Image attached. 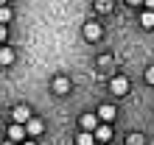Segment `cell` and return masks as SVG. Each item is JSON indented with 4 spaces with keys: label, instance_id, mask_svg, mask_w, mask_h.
I'll use <instances>...</instances> for the list:
<instances>
[{
    "label": "cell",
    "instance_id": "obj_1",
    "mask_svg": "<svg viewBox=\"0 0 154 145\" xmlns=\"http://www.w3.org/2000/svg\"><path fill=\"white\" fill-rule=\"evenodd\" d=\"M109 89H112L115 95H126V92H129V81H126L123 75H115L109 81Z\"/></svg>",
    "mask_w": 154,
    "mask_h": 145
},
{
    "label": "cell",
    "instance_id": "obj_2",
    "mask_svg": "<svg viewBox=\"0 0 154 145\" xmlns=\"http://www.w3.org/2000/svg\"><path fill=\"white\" fill-rule=\"evenodd\" d=\"M84 39H90V42L101 39V25H98V22H87L84 25Z\"/></svg>",
    "mask_w": 154,
    "mask_h": 145
},
{
    "label": "cell",
    "instance_id": "obj_3",
    "mask_svg": "<svg viewBox=\"0 0 154 145\" xmlns=\"http://www.w3.org/2000/svg\"><path fill=\"white\" fill-rule=\"evenodd\" d=\"M25 134H28V129H25L23 123H14L11 129H8V137H11L14 142H23V140H25Z\"/></svg>",
    "mask_w": 154,
    "mask_h": 145
},
{
    "label": "cell",
    "instance_id": "obj_4",
    "mask_svg": "<svg viewBox=\"0 0 154 145\" xmlns=\"http://www.w3.org/2000/svg\"><path fill=\"white\" fill-rule=\"evenodd\" d=\"M28 120H31V109H28V106H17V109H14V123H23V126H25Z\"/></svg>",
    "mask_w": 154,
    "mask_h": 145
},
{
    "label": "cell",
    "instance_id": "obj_5",
    "mask_svg": "<svg viewBox=\"0 0 154 145\" xmlns=\"http://www.w3.org/2000/svg\"><path fill=\"white\" fill-rule=\"evenodd\" d=\"M53 92H56V95H67L70 92V81L65 75H59L56 81H53Z\"/></svg>",
    "mask_w": 154,
    "mask_h": 145
},
{
    "label": "cell",
    "instance_id": "obj_6",
    "mask_svg": "<svg viewBox=\"0 0 154 145\" xmlns=\"http://www.w3.org/2000/svg\"><path fill=\"white\" fill-rule=\"evenodd\" d=\"M115 114H118V112H115V106H109V103H104L101 109H98V117H101L104 123H112V120H115Z\"/></svg>",
    "mask_w": 154,
    "mask_h": 145
},
{
    "label": "cell",
    "instance_id": "obj_7",
    "mask_svg": "<svg viewBox=\"0 0 154 145\" xmlns=\"http://www.w3.org/2000/svg\"><path fill=\"white\" fill-rule=\"evenodd\" d=\"M81 129L84 131H95L98 129V117L95 114H81Z\"/></svg>",
    "mask_w": 154,
    "mask_h": 145
},
{
    "label": "cell",
    "instance_id": "obj_8",
    "mask_svg": "<svg viewBox=\"0 0 154 145\" xmlns=\"http://www.w3.org/2000/svg\"><path fill=\"white\" fill-rule=\"evenodd\" d=\"M95 140H101V142H109V140H112L109 123H106V126H98V129H95Z\"/></svg>",
    "mask_w": 154,
    "mask_h": 145
},
{
    "label": "cell",
    "instance_id": "obj_9",
    "mask_svg": "<svg viewBox=\"0 0 154 145\" xmlns=\"http://www.w3.org/2000/svg\"><path fill=\"white\" fill-rule=\"evenodd\" d=\"M140 25H143V28H154V11H151V8H146V11H143Z\"/></svg>",
    "mask_w": 154,
    "mask_h": 145
},
{
    "label": "cell",
    "instance_id": "obj_10",
    "mask_svg": "<svg viewBox=\"0 0 154 145\" xmlns=\"http://www.w3.org/2000/svg\"><path fill=\"white\" fill-rule=\"evenodd\" d=\"M93 134H95V131H81L79 137H76V142H79V145H93V142H95Z\"/></svg>",
    "mask_w": 154,
    "mask_h": 145
},
{
    "label": "cell",
    "instance_id": "obj_11",
    "mask_svg": "<svg viewBox=\"0 0 154 145\" xmlns=\"http://www.w3.org/2000/svg\"><path fill=\"white\" fill-rule=\"evenodd\" d=\"M14 61V50L11 48H0V64H11Z\"/></svg>",
    "mask_w": 154,
    "mask_h": 145
},
{
    "label": "cell",
    "instance_id": "obj_12",
    "mask_svg": "<svg viewBox=\"0 0 154 145\" xmlns=\"http://www.w3.org/2000/svg\"><path fill=\"white\" fill-rule=\"evenodd\" d=\"M25 129H28V134H39V131H42V120H37V117H31V120L25 123Z\"/></svg>",
    "mask_w": 154,
    "mask_h": 145
},
{
    "label": "cell",
    "instance_id": "obj_13",
    "mask_svg": "<svg viewBox=\"0 0 154 145\" xmlns=\"http://www.w3.org/2000/svg\"><path fill=\"white\" fill-rule=\"evenodd\" d=\"M95 8L101 14H106V11H112V0H95Z\"/></svg>",
    "mask_w": 154,
    "mask_h": 145
},
{
    "label": "cell",
    "instance_id": "obj_14",
    "mask_svg": "<svg viewBox=\"0 0 154 145\" xmlns=\"http://www.w3.org/2000/svg\"><path fill=\"white\" fill-rule=\"evenodd\" d=\"M126 145H146V140H143V134H129Z\"/></svg>",
    "mask_w": 154,
    "mask_h": 145
},
{
    "label": "cell",
    "instance_id": "obj_15",
    "mask_svg": "<svg viewBox=\"0 0 154 145\" xmlns=\"http://www.w3.org/2000/svg\"><path fill=\"white\" fill-rule=\"evenodd\" d=\"M11 20V8L8 6H0V22H8Z\"/></svg>",
    "mask_w": 154,
    "mask_h": 145
},
{
    "label": "cell",
    "instance_id": "obj_16",
    "mask_svg": "<svg viewBox=\"0 0 154 145\" xmlns=\"http://www.w3.org/2000/svg\"><path fill=\"white\" fill-rule=\"evenodd\" d=\"M146 81H149V84H151V87H154V64H151V67H149V70H146Z\"/></svg>",
    "mask_w": 154,
    "mask_h": 145
},
{
    "label": "cell",
    "instance_id": "obj_17",
    "mask_svg": "<svg viewBox=\"0 0 154 145\" xmlns=\"http://www.w3.org/2000/svg\"><path fill=\"white\" fill-rule=\"evenodd\" d=\"M6 34H8V31H6V22H0V42L6 39Z\"/></svg>",
    "mask_w": 154,
    "mask_h": 145
},
{
    "label": "cell",
    "instance_id": "obj_18",
    "mask_svg": "<svg viewBox=\"0 0 154 145\" xmlns=\"http://www.w3.org/2000/svg\"><path fill=\"white\" fill-rule=\"evenodd\" d=\"M129 6H140V3H146V0H126Z\"/></svg>",
    "mask_w": 154,
    "mask_h": 145
},
{
    "label": "cell",
    "instance_id": "obj_19",
    "mask_svg": "<svg viewBox=\"0 0 154 145\" xmlns=\"http://www.w3.org/2000/svg\"><path fill=\"white\" fill-rule=\"evenodd\" d=\"M146 8H151V11H154V0H146Z\"/></svg>",
    "mask_w": 154,
    "mask_h": 145
},
{
    "label": "cell",
    "instance_id": "obj_20",
    "mask_svg": "<svg viewBox=\"0 0 154 145\" xmlns=\"http://www.w3.org/2000/svg\"><path fill=\"white\" fill-rule=\"evenodd\" d=\"M20 145H37V142H31V140H23V142H20Z\"/></svg>",
    "mask_w": 154,
    "mask_h": 145
},
{
    "label": "cell",
    "instance_id": "obj_21",
    "mask_svg": "<svg viewBox=\"0 0 154 145\" xmlns=\"http://www.w3.org/2000/svg\"><path fill=\"white\" fill-rule=\"evenodd\" d=\"M6 3H8V0H0V6H6Z\"/></svg>",
    "mask_w": 154,
    "mask_h": 145
},
{
    "label": "cell",
    "instance_id": "obj_22",
    "mask_svg": "<svg viewBox=\"0 0 154 145\" xmlns=\"http://www.w3.org/2000/svg\"><path fill=\"white\" fill-rule=\"evenodd\" d=\"M8 145H14V140H11V142H8Z\"/></svg>",
    "mask_w": 154,
    "mask_h": 145
},
{
    "label": "cell",
    "instance_id": "obj_23",
    "mask_svg": "<svg viewBox=\"0 0 154 145\" xmlns=\"http://www.w3.org/2000/svg\"><path fill=\"white\" fill-rule=\"evenodd\" d=\"M98 145H106V142H98Z\"/></svg>",
    "mask_w": 154,
    "mask_h": 145
}]
</instances>
